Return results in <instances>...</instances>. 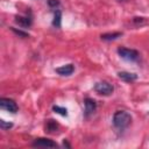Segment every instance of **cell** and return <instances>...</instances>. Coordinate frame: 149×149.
<instances>
[{
    "instance_id": "obj_1",
    "label": "cell",
    "mask_w": 149,
    "mask_h": 149,
    "mask_svg": "<svg viewBox=\"0 0 149 149\" xmlns=\"http://www.w3.org/2000/svg\"><path fill=\"white\" fill-rule=\"evenodd\" d=\"M132 122V115L126 111H118L113 115V125L118 129H125L127 128Z\"/></svg>"
},
{
    "instance_id": "obj_2",
    "label": "cell",
    "mask_w": 149,
    "mask_h": 149,
    "mask_svg": "<svg viewBox=\"0 0 149 149\" xmlns=\"http://www.w3.org/2000/svg\"><path fill=\"white\" fill-rule=\"evenodd\" d=\"M94 91L98 94H101V95H111L113 93V91H114V87L108 81L102 80V81H98L94 85Z\"/></svg>"
},
{
    "instance_id": "obj_3",
    "label": "cell",
    "mask_w": 149,
    "mask_h": 149,
    "mask_svg": "<svg viewBox=\"0 0 149 149\" xmlns=\"http://www.w3.org/2000/svg\"><path fill=\"white\" fill-rule=\"evenodd\" d=\"M118 54L121 58L126 59V61H130V62H134L139 58V52L134 49H128V48H119L118 49Z\"/></svg>"
},
{
    "instance_id": "obj_4",
    "label": "cell",
    "mask_w": 149,
    "mask_h": 149,
    "mask_svg": "<svg viewBox=\"0 0 149 149\" xmlns=\"http://www.w3.org/2000/svg\"><path fill=\"white\" fill-rule=\"evenodd\" d=\"M0 107L5 111H8L10 113H16L19 107L16 105V102L9 98H1L0 99Z\"/></svg>"
},
{
    "instance_id": "obj_5",
    "label": "cell",
    "mask_w": 149,
    "mask_h": 149,
    "mask_svg": "<svg viewBox=\"0 0 149 149\" xmlns=\"http://www.w3.org/2000/svg\"><path fill=\"white\" fill-rule=\"evenodd\" d=\"M33 147H37V148H57V143L54 142L52 140L45 139V137H40L36 139L33 142Z\"/></svg>"
},
{
    "instance_id": "obj_6",
    "label": "cell",
    "mask_w": 149,
    "mask_h": 149,
    "mask_svg": "<svg viewBox=\"0 0 149 149\" xmlns=\"http://www.w3.org/2000/svg\"><path fill=\"white\" fill-rule=\"evenodd\" d=\"M84 105H85V116L91 115L97 109V102L91 98H86L84 101Z\"/></svg>"
},
{
    "instance_id": "obj_7",
    "label": "cell",
    "mask_w": 149,
    "mask_h": 149,
    "mask_svg": "<svg viewBox=\"0 0 149 149\" xmlns=\"http://www.w3.org/2000/svg\"><path fill=\"white\" fill-rule=\"evenodd\" d=\"M74 71V65L73 64H65L63 66H59L56 69V72L61 76H70Z\"/></svg>"
},
{
    "instance_id": "obj_8",
    "label": "cell",
    "mask_w": 149,
    "mask_h": 149,
    "mask_svg": "<svg viewBox=\"0 0 149 149\" xmlns=\"http://www.w3.org/2000/svg\"><path fill=\"white\" fill-rule=\"evenodd\" d=\"M118 77L120 79H122L123 81H127V83H132V81H135L137 79V74L136 73L127 72V71H120V72H118Z\"/></svg>"
},
{
    "instance_id": "obj_9",
    "label": "cell",
    "mask_w": 149,
    "mask_h": 149,
    "mask_svg": "<svg viewBox=\"0 0 149 149\" xmlns=\"http://www.w3.org/2000/svg\"><path fill=\"white\" fill-rule=\"evenodd\" d=\"M15 22L19 26L23 27V28H28L31 24V19L29 16H16L15 17Z\"/></svg>"
},
{
    "instance_id": "obj_10",
    "label": "cell",
    "mask_w": 149,
    "mask_h": 149,
    "mask_svg": "<svg viewBox=\"0 0 149 149\" xmlns=\"http://www.w3.org/2000/svg\"><path fill=\"white\" fill-rule=\"evenodd\" d=\"M121 35H122V33H106V34H102L100 37L105 41H113V40L119 38Z\"/></svg>"
},
{
    "instance_id": "obj_11",
    "label": "cell",
    "mask_w": 149,
    "mask_h": 149,
    "mask_svg": "<svg viewBox=\"0 0 149 149\" xmlns=\"http://www.w3.org/2000/svg\"><path fill=\"white\" fill-rule=\"evenodd\" d=\"M61 22H62V13L59 9H57L54 14V20H52V24L56 27V28H59L61 27Z\"/></svg>"
},
{
    "instance_id": "obj_12",
    "label": "cell",
    "mask_w": 149,
    "mask_h": 149,
    "mask_svg": "<svg viewBox=\"0 0 149 149\" xmlns=\"http://www.w3.org/2000/svg\"><path fill=\"white\" fill-rule=\"evenodd\" d=\"M57 129H58V125L56 123V121H54V120H49V121L47 122L45 130H47L48 133H54V132L57 130Z\"/></svg>"
},
{
    "instance_id": "obj_13",
    "label": "cell",
    "mask_w": 149,
    "mask_h": 149,
    "mask_svg": "<svg viewBox=\"0 0 149 149\" xmlns=\"http://www.w3.org/2000/svg\"><path fill=\"white\" fill-rule=\"evenodd\" d=\"M52 111H54L55 113H58V114L63 115V116H66V115H68V109H66L65 107H61V106L55 105V106H52Z\"/></svg>"
},
{
    "instance_id": "obj_14",
    "label": "cell",
    "mask_w": 149,
    "mask_h": 149,
    "mask_svg": "<svg viewBox=\"0 0 149 149\" xmlns=\"http://www.w3.org/2000/svg\"><path fill=\"white\" fill-rule=\"evenodd\" d=\"M10 29H12V31H13V33H15L16 35H19V36H21V37H29V34H28V33H26V31H22V30H20V29L14 28V27H12Z\"/></svg>"
},
{
    "instance_id": "obj_15",
    "label": "cell",
    "mask_w": 149,
    "mask_h": 149,
    "mask_svg": "<svg viewBox=\"0 0 149 149\" xmlns=\"http://www.w3.org/2000/svg\"><path fill=\"white\" fill-rule=\"evenodd\" d=\"M0 127H1L2 129H9V128L13 127V123H12V122H6V121H3V120H0Z\"/></svg>"
},
{
    "instance_id": "obj_16",
    "label": "cell",
    "mask_w": 149,
    "mask_h": 149,
    "mask_svg": "<svg viewBox=\"0 0 149 149\" xmlns=\"http://www.w3.org/2000/svg\"><path fill=\"white\" fill-rule=\"evenodd\" d=\"M48 5L50 6V7H57L58 5H59V1L58 0H48Z\"/></svg>"
},
{
    "instance_id": "obj_17",
    "label": "cell",
    "mask_w": 149,
    "mask_h": 149,
    "mask_svg": "<svg viewBox=\"0 0 149 149\" xmlns=\"http://www.w3.org/2000/svg\"><path fill=\"white\" fill-rule=\"evenodd\" d=\"M63 146H64V147H68V148H70V144H69L66 141H64V142H63Z\"/></svg>"
}]
</instances>
